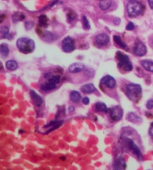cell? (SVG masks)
Masks as SVG:
<instances>
[{
	"mask_svg": "<svg viewBox=\"0 0 153 170\" xmlns=\"http://www.w3.org/2000/svg\"><path fill=\"white\" fill-rule=\"evenodd\" d=\"M45 82L42 83L41 89L43 91H50L56 88L57 85L61 80V76L58 74H53L47 73L44 75Z\"/></svg>",
	"mask_w": 153,
	"mask_h": 170,
	"instance_id": "cell-1",
	"label": "cell"
},
{
	"mask_svg": "<svg viewBox=\"0 0 153 170\" xmlns=\"http://www.w3.org/2000/svg\"><path fill=\"white\" fill-rule=\"evenodd\" d=\"M17 48L24 54L32 53L35 49V43L32 39L29 37H20L17 41Z\"/></svg>",
	"mask_w": 153,
	"mask_h": 170,
	"instance_id": "cell-2",
	"label": "cell"
},
{
	"mask_svg": "<svg viewBox=\"0 0 153 170\" xmlns=\"http://www.w3.org/2000/svg\"><path fill=\"white\" fill-rule=\"evenodd\" d=\"M126 11L129 17H138L144 11V5L138 0H130L127 4Z\"/></svg>",
	"mask_w": 153,
	"mask_h": 170,
	"instance_id": "cell-3",
	"label": "cell"
},
{
	"mask_svg": "<svg viewBox=\"0 0 153 170\" xmlns=\"http://www.w3.org/2000/svg\"><path fill=\"white\" fill-rule=\"evenodd\" d=\"M126 92L128 98L133 101H137L141 98L142 94V88L138 84L128 83L126 85Z\"/></svg>",
	"mask_w": 153,
	"mask_h": 170,
	"instance_id": "cell-4",
	"label": "cell"
},
{
	"mask_svg": "<svg viewBox=\"0 0 153 170\" xmlns=\"http://www.w3.org/2000/svg\"><path fill=\"white\" fill-rule=\"evenodd\" d=\"M116 58L118 61V68L124 71H131L133 69L132 63L129 60L128 56L122 52H117Z\"/></svg>",
	"mask_w": 153,
	"mask_h": 170,
	"instance_id": "cell-5",
	"label": "cell"
},
{
	"mask_svg": "<svg viewBox=\"0 0 153 170\" xmlns=\"http://www.w3.org/2000/svg\"><path fill=\"white\" fill-rule=\"evenodd\" d=\"M125 144H126V148H128L129 151H132V153L137 157V158H138L139 161H141V160L143 159L142 153H141L139 147H138L131 139H126V140H125Z\"/></svg>",
	"mask_w": 153,
	"mask_h": 170,
	"instance_id": "cell-6",
	"label": "cell"
},
{
	"mask_svg": "<svg viewBox=\"0 0 153 170\" xmlns=\"http://www.w3.org/2000/svg\"><path fill=\"white\" fill-rule=\"evenodd\" d=\"M108 113L112 120L117 122L123 118V110L120 106H115V107L109 108Z\"/></svg>",
	"mask_w": 153,
	"mask_h": 170,
	"instance_id": "cell-7",
	"label": "cell"
},
{
	"mask_svg": "<svg viewBox=\"0 0 153 170\" xmlns=\"http://www.w3.org/2000/svg\"><path fill=\"white\" fill-rule=\"evenodd\" d=\"M62 49L65 53H71L75 50L74 40L70 36L65 37L62 41Z\"/></svg>",
	"mask_w": 153,
	"mask_h": 170,
	"instance_id": "cell-8",
	"label": "cell"
},
{
	"mask_svg": "<svg viewBox=\"0 0 153 170\" xmlns=\"http://www.w3.org/2000/svg\"><path fill=\"white\" fill-rule=\"evenodd\" d=\"M133 53L137 56H144L147 53V49H146V45L143 42L137 41L135 43L134 49H133Z\"/></svg>",
	"mask_w": 153,
	"mask_h": 170,
	"instance_id": "cell-9",
	"label": "cell"
},
{
	"mask_svg": "<svg viewBox=\"0 0 153 170\" xmlns=\"http://www.w3.org/2000/svg\"><path fill=\"white\" fill-rule=\"evenodd\" d=\"M63 120H56V121H52L50 123L47 124L43 126V129H46V133H49L50 132L53 131V130H56L58 127H61L63 125Z\"/></svg>",
	"mask_w": 153,
	"mask_h": 170,
	"instance_id": "cell-10",
	"label": "cell"
},
{
	"mask_svg": "<svg viewBox=\"0 0 153 170\" xmlns=\"http://www.w3.org/2000/svg\"><path fill=\"white\" fill-rule=\"evenodd\" d=\"M100 83L101 84L104 85L109 89H114L116 86V80L113 76H110V75H106V76H103L101 79Z\"/></svg>",
	"mask_w": 153,
	"mask_h": 170,
	"instance_id": "cell-11",
	"label": "cell"
},
{
	"mask_svg": "<svg viewBox=\"0 0 153 170\" xmlns=\"http://www.w3.org/2000/svg\"><path fill=\"white\" fill-rule=\"evenodd\" d=\"M95 41L97 45L101 46V47L106 46L109 43V41H110V37H109V36L107 34L101 33L99 34L98 35H97V37L95 38Z\"/></svg>",
	"mask_w": 153,
	"mask_h": 170,
	"instance_id": "cell-12",
	"label": "cell"
},
{
	"mask_svg": "<svg viewBox=\"0 0 153 170\" xmlns=\"http://www.w3.org/2000/svg\"><path fill=\"white\" fill-rule=\"evenodd\" d=\"M30 96L31 98L33 101L35 105H36L37 107H41V105L43 104V98L41 96L39 95L34 90H31L30 91Z\"/></svg>",
	"mask_w": 153,
	"mask_h": 170,
	"instance_id": "cell-13",
	"label": "cell"
},
{
	"mask_svg": "<svg viewBox=\"0 0 153 170\" xmlns=\"http://www.w3.org/2000/svg\"><path fill=\"white\" fill-rule=\"evenodd\" d=\"M84 69H85V67H84V65L82 63L76 62L70 65L69 69L68 70H69V72H70V73H76L83 71Z\"/></svg>",
	"mask_w": 153,
	"mask_h": 170,
	"instance_id": "cell-14",
	"label": "cell"
},
{
	"mask_svg": "<svg viewBox=\"0 0 153 170\" xmlns=\"http://www.w3.org/2000/svg\"><path fill=\"white\" fill-rule=\"evenodd\" d=\"M114 169H125L126 168V163L125 159L122 157L117 158L114 162L113 164Z\"/></svg>",
	"mask_w": 153,
	"mask_h": 170,
	"instance_id": "cell-15",
	"label": "cell"
},
{
	"mask_svg": "<svg viewBox=\"0 0 153 170\" xmlns=\"http://www.w3.org/2000/svg\"><path fill=\"white\" fill-rule=\"evenodd\" d=\"M10 50L7 44H0V57L2 58H6L9 55Z\"/></svg>",
	"mask_w": 153,
	"mask_h": 170,
	"instance_id": "cell-16",
	"label": "cell"
},
{
	"mask_svg": "<svg viewBox=\"0 0 153 170\" xmlns=\"http://www.w3.org/2000/svg\"><path fill=\"white\" fill-rule=\"evenodd\" d=\"M114 42L116 43V44L117 46H119L120 48H122L123 50H126V51H128V47L127 46L126 44L125 43L123 40H122V38L120 37V36L117 35L114 36Z\"/></svg>",
	"mask_w": 153,
	"mask_h": 170,
	"instance_id": "cell-17",
	"label": "cell"
},
{
	"mask_svg": "<svg viewBox=\"0 0 153 170\" xmlns=\"http://www.w3.org/2000/svg\"><path fill=\"white\" fill-rule=\"evenodd\" d=\"M81 90L84 94H90L96 91V87L93 84L88 83V84H85L81 86Z\"/></svg>",
	"mask_w": 153,
	"mask_h": 170,
	"instance_id": "cell-18",
	"label": "cell"
},
{
	"mask_svg": "<svg viewBox=\"0 0 153 170\" xmlns=\"http://www.w3.org/2000/svg\"><path fill=\"white\" fill-rule=\"evenodd\" d=\"M127 119H128L129 122L135 124H139L142 122V119L140 116H138V115L134 113V112H130V113H128V115H127Z\"/></svg>",
	"mask_w": 153,
	"mask_h": 170,
	"instance_id": "cell-19",
	"label": "cell"
},
{
	"mask_svg": "<svg viewBox=\"0 0 153 170\" xmlns=\"http://www.w3.org/2000/svg\"><path fill=\"white\" fill-rule=\"evenodd\" d=\"M141 65L144 67L145 70L153 73V61H152V60H142V61L141 62Z\"/></svg>",
	"mask_w": 153,
	"mask_h": 170,
	"instance_id": "cell-20",
	"label": "cell"
},
{
	"mask_svg": "<svg viewBox=\"0 0 153 170\" xmlns=\"http://www.w3.org/2000/svg\"><path fill=\"white\" fill-rule=\"evenodd\" d=\"M95 109L96 111L99 112H105V113H107L108 112L109 109L107 107L106 104H104L102 102H97V104H95Z\"/></svg>",
	"mask_w": 153,
	"mask_h": 170,
	"instance_id": "cell-21",
	"label": "cell"
},
{
	"mask_svg": "<svg viewBox=\"0 0 153 170\" xmlns=\"http://www.w3.org/2000/svg\"><path fill=\"white\" fill-rule=\"evenodd\" d=\"M70 97L71 101L74 103H79L81 99L80 93L77 91H71L70 94Z\"/></svg>",
	"mask_w": 153,
	"mask_h": 170,
	"instance_id": "cell-22",
	"label": "cell"
},
{
	"mask_svg": "<svg viewBox=\"0 0 153 170\" xmlns=\"http://www.w3.org/2000/svg\"><path fill=\"white\" fill-rule=\"evenodd\" d=\"M111 0H101V1L99 2V5L101 9L103 10V11H105V10L108 9L111 6Z\"/></svg>",
	"mask_w": 153,
	"mask_h": 170,
	"instance_id": "cell-23",
	"label": "cell"
},
{
	"mask_svg": "<svg viewBox=\"0 0 153 170\" xmlns=\"http://www.w3.org/2000/svg\"><path fill=\"white\" fill-rule=\"evenodd\" d=\"M25 17V14H22V12H15L12 15V20L14 23L19 22V21L23 20Z\"/></svg>",
	"mask_w": 153,
	"mask_h": 170,
	"instance_id": "cell-24",
	"label": "cell"
},
{
	"mask_svg": "<svg viewBox=\"0 0 153 170\" xmlns=\"http://www.w3.org/2000/svg\"><path fill=\"white\" fill-rule=\"evenodd\" d=\"M6 68L9 71H15L18 68V64L14 60H9L6 62Z\"/></svg>",
	"mask_w": 153,
	"mask_h": 170,
	"instance_id": "cell-25",
	"label": "cell"
},
{
	"mask_svg": "<svg viewBox=\"0 0 153 170\" xmlns=\"http://www.w3.org/2000/svg\"><path fill=\"white\" fill-rule=\"evenodd\" d=\"M41 37L43 40L46 41H54V35L49 32H43V33H41Z\"/></svg>",
	"mask_w": 153,
	"mask_h": 170,
	"instance_id": "cell-26",
	"label": "cell"
},
{
	"mask_svg": "<svg viewBox=\"0 0 153 170\" xmlns=\"http://www.w3.org/2000/svg\"><path fill=\"white\" fill-rule=\"evenodd\" d=\"M39 25L41 27H46L48 26V18L45 14L39 17Z\"/></svg>",
	"mask_w": 153,
	"mask_h": 170,
	"instance_id": "cell-27",
	"label": "cell"
},
{
	"mask_svg": "<svg viewBox=\"0 0 153 170\" xmlns=\"http://www.w3.org/2000/svg\"><path fill=\"white\" fill-rule=\"evenodd\" d=\"M0 33H2L3 35V37H5V38L11 39L12 37H9L11 35L9 34V28L7 27H0Z\"/></svg>",
	"mask_w": 153,
	"mask_h": 170,
	"instance_id": "cell-28",
	"label": "cell"
},
{
	"mask_svg": "<svg viewBox=\"0 0 153 170\" xmlns=\"http://www.w3.org/2000/svg\"><path fill=\"white\" fill-rule=\"evenodd\" d=\"M82 25H83V27H84V29H86V30L90 29V23H89V20L87 19V18L86 16H83L82 17Z\"/></svg>",
	"mask_w": 153,
	"mask_h": 170,
	"instance_id": "cell-29",
	"label": "cell"
},
{
	"mask_svg": "<svg viewBox=\"0 0 153 170\" xmlns=\"http://www.w3.org/2000/svg\"><path fill=\"white\" fill-rule=\"evenodd\" d=\"M76 14H75V12H73V11H70L68 12L67 14V21L69 23H72L73 20H74L75 19H76Z\"/></svg>",
	"mask_w": 153,
	"mask_h": 170,
	"instance_id": "cell-30",
	"label": "cell"
},
{
	"mask_svg": "<svg viewBox=\"0 0 153 170\" xmlns=\"http://www.w3.org/2000/svg\"><path fill=\"white\" fill-rule=\"evenodd\" d=\"M34 27V23L32 22V21H28L25 23V27L27 30H30L32 29Z\"/></svg>",
	"mask_w": 153,
	"mask_h": 170,
	"instance_id": "cell-31",
	"label": "cell"
},
{
	"mask_svg": "<svg viewBox=\"0 0 153 170\" xmlns=\"http://www.w3.org/2000/svg\"><path fill=\"white\" fill-rule=\"evenodd\" d=\"M134 24L132 22H129L126 26V30L128 31H132L134 29Z\"/></svg>",
	"mask_w": 153,
	"mask_h": 170,
	"instance_id": "cell-32",
	"label": "cell"
},
{
	"mask_svg": "<svg viewBox=\"0 0 153 170\" xmlns=\"http://www.w3.org/2000/svg\"><path fill=\"white\" fill-rule=\"evenodd\" d=\"M146 108L148 109H153V99H150L147 101V103H146Z\"/></svg>",
	"mask_w": 153,
	"mask_h": 170,
	"instance_id": "cell-33",
	"label": "cell"
},
{
	"mask_svg": "<svg viewBox=\"0 0 153 170\" xmlns=\"http://www.w3.org/2000/svg\"><path fill=\"white\" fill-rule=\"evenodd\" d=\"M82 103L84 104H85V105L89 104V103H90V99H89V97H84V98L82 99Z\"/></svg>",
	"mask_w": 153,
	"mask_h": 170,
	"instance_id": "cell-34",
	"label": "cell"
},
{
	"mask_svg": "<svg viewBox=\"0 0 153 170\" xmlns=\"http://www.w3.org/2000/svg\"><path fill=\"white\" fill-rule=\"evenodd\" d=\"M120 19L119 17H116L114 18V23L115 25H119V24L120 23Z\"/></svg>",
	"mask_w": 153,
	"mask_h": 170,
	"instance_id": "cell-35",
	"label": "cell"
},
{
	"mask_svg": "<svg viewBox=\"0 0 153 170\" xmlns=\"http://www.w3.org/2000/svg\"><path fill=\"white\" fill-rule=\"evenodd\" d=\"M149 134H150L153 137V122H152V124H151L150 127H149Z\"/></svg>",
	"mask_w": 153,
	"mask_h": 170,
	"instance_id": "cell-36",
	"label": "cell"
},
{
	"mask_svg": "<svg viewBox=\"0 0 153 170\" xmlns=\"http://www.w3.org/2000/svg\"><path fill=\"white\" fill-rule=\"evenodd\" d=\"M68 111H69L70 113H73V112H74L75 111V108L73 106H70L69 108H68Z\"/></svg>",
	"mask_w": 153,
	"mask_h": 170,
	"instance_id": "cell-37",
	"label": "cell"
},
{
	"mask_svg": "<svg viewBox=\"0 0 153 170\" xmlns=\"http://www.w3.org/2000/svg\"><path fill=\"white\" fill-rule=\"evenodd\" d=\"M148 3L151 9H153V0H148Z\"/></svg>",
	"mask_w": 153,
	"mask_h": 170,
	"instance_id": "cell-38",
	"label": "cell"
},
{
	"mask_svg": "<svg viewBox=\"0 0 153 170\" xmlns=\"http://www.w3.org/2000/svg\"><path fill=\"white\" fill-rule=\"evenodd\" d=\"M1 20H2V17H1V16H0V22H1Z\"/></svg>",
	"mask_w": 153,
	"mask_h": 170,
	"instance_id": "cell-39",
	"label": "cell"
},
{
	"mask_svg": "<svg viewBox=\"0 0 153 170\" xmlns=\"http://www.w3.org/2000/svg\"><path fill=\"white\" fill-rule=\"evenodd\" d=\"M0 68H1V64H0Z\"/></svg>",
	"mask_w": 153,
	"mask_h": 170,
	"instance_id": "cell-40",
	"label": "cell"
}]
</instances>
